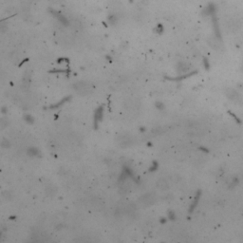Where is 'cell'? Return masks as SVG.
<instances>
[{
    "label": "cell",
    "instance_id": "cell-1",
    "mask_svg": "<svg viewBox=\"0 0 243 243\" xmlns=\"http://www.w3.org/2000/svg\"><path fill=\"white\" fill-rule=\"evenodd\" d=\"M226 28L230 32H236L241 28V20L236 16H231L225 22Z\"/></svg>",
    "mask_w": 243,
    "mask_h": 243
},
{
    "label": "cell",
    "instance_id": "cell-7",
    "mask_svg": "<svg viewBox=\"0 0 243 243\" xmlns=\"http://www.w3.org/2000/svg\"><path fill=\"white\" fill-rule=\"evenodd\" d=\"M154 201H155V198L153 195H151V194H149V195H145L143 197V202L145 204H151L154 202Z\"/></svg>",
    "mask_w": 243,
    "mask_h": 243
},
{
    "label": "cell",
    "instance_id": "cell-4",
    "mask_svg": "<svg viewBox=\"0 0 243 243\" xmlns=\"http://www.w3.org/2000/svg\"><path fill=\"white\" fill-rule=\"evenodd\" d=\"M77 85H78V87H77L76 89H77L79 92L85 91L86 93H87V92L90 90V87H89L88 83H83V82H81V83H78Z\"/></svg>",
    "mask_w": 243,
    "mask_h": 243
},
{
    "label": "cell",
    "instance_id": "cell-2",
    "mask_svg": "<svg viewBox=\"0 0 243 243\" xmlns=\"http://www.w3.org/2000/svg\"><path fill=\"white\" fill-rule=\"evenodd\" d=\"M226 96L228 97V98H229L231 101H233V102H235V103H240V102H242V100H243V98H242V96L240 95V93H238L236 90H235V89H233V88H228V89H226Z\"/></svg>",
    "mask_w": 243,
    "mask_h": 243
},
{
    "label": "cell",
    "instance_id": "cell-3",
    "mask_svg": "<svg viewBox=\"0 0 243 243\" xmlns=\"http://www.w3.org/2000/svg\"><path fill=\"white\" fill-rule=\"evenodd\" d=\"M208 43H209V46H210L212 48H214V50H218V48L221 47V42L218 41L216 37H211V38L209 39Z\"/></svg>",
    "mask_w": 243,
    "mask_h": 243
},
{
    "label": "cell",
    "instance_id": "cell-6",
    "mask_svg": "<svg viewBox=\"0 0 243 243\" xmlns=\"http://www.w3.org/2000/svg\"><path fill=\"white\" fill-rule=\"evenodd\" d=\"M158 187L161 190V191H164L168 188V182L163 180V179H161L159 181H158Z\"/></svg>",
    "mask_w": 243,
    "mask_h": 243
},
{
    "label": "cell",
    "instance_id": "cell-5",
    "mask_svg": "<svg viewBox=\"0 0 243 243\" xmlns=\"http://www.w3.org/2000/svg\"><path fill=\"white\" fill-rule=\"evenodd\" d=\"M189 70H191V67L188 64L181 63L179 65V71L181 72V73H187V72H189Z\"/></svg>",
    "mask_w": 243,
    "mask_h": 243
}]
</instances>
